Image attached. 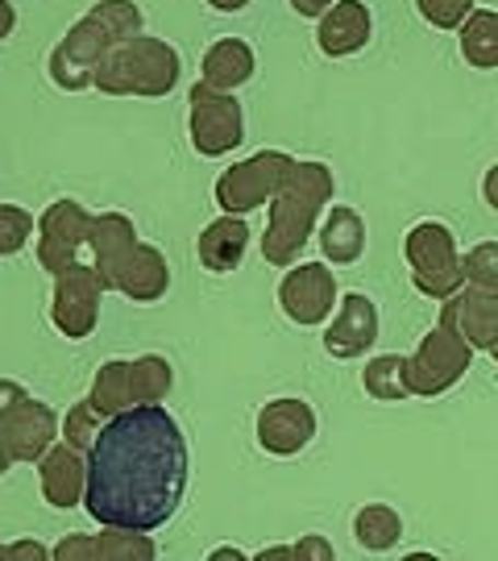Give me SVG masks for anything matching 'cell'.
Wrapping results in <instances>:
<instances>
[{
    "mask_svg": "<svg viewBox=\"0 0 498 561\" xmlns=\"http://www.w3.org/2000/svg\"><path fill=\"white\" fill-rule=\"evenodd\" d=\"M187 491V437L162 403H134L104 421L88 449L83 507L104 528L154 533Z\"/></svg>",
    "mask_w": 498,
    "mask_h": 561,
    "instance_id": "obj_1",
    "label": "cell"
},
{
    "mask_svg": "<svg viewBox=\"0 0 498 561\" xmlns=\"http://www.w3.org/2000/svg\"><path fill=\"white\" fill-rule=\"evenodd\" d=\"M337 180L324 162H299L282 180L279 196L270 201V225L262 233V259L270 266H296L303 245L316 233L324 204L333 201Z\"/></svg>",
    "mask_w": 498,
    "mask_h": 561,
    "instance_id": "obj_2",
    "label": "cell"
},
{
    "mask_svg": "<svg viewBox=\"0 0 498 561\" xmlns=\"http://www.w3.org/2000/svg\"><path fill=\"white\" fill-rule=\"evenodd\" d=\"M183 76L179 50L162 38H125L117 42L104 62L96 67V83L104 96H146V101H159L171 96L175 83Z\"/></svg>",
    "mask_w": 498,
    "mask_h": 561,
    "instance_id": "obj_3",
    "label": "cell"
},
{
    "mask_svg": "<svg viewBox=\"0 0 498 561\" xmlns=\"http://www.w3.org/2000/svg\"><path fill=\"white\" fill-rule=\"evenodd\" d=\"M403 254H407V266H412V283H416L428 300H449L453 291L465 287L458 238H453L449 225L440 221L412 225V233L403 241Z\"/></svg>",
    "mask_w": 498,
    "mask_h": 561,
    "instance_id": "obj_4",
    "label": "cell"
},
{
    "mask_svg": "<svg viewBox=\"0 0 498 561\" xmlns=\"http://www.w3.org/2000/svg\"><path fill=\"white\" fill-rule=\"evenodd\" d=\"M474 366V345L453 333L449 324H437L432 333H424V341L416 345V354L407 358V382L412 396L437 400L449 387H458L465 379V370Z\"/></svg>",
    "mask_w": 498,
    "mask_h": 561,
    "instance_id": "obj_5",
    "label": "cell"
},
{
    "mask_svg": "<svg viewBox=\"0 0 498 561\" xmlns=\"http://www.w3.org/2000/svg\"><path fill=\"white\" fill-rule=\"evenodd\" d=\"M291 167H296V159L282 154V150H258V154H250L245 162L229 167L220 175L217 204L224 213H233V217H245V213H254V208H262L266 201L279 196V187L291 175Z\"/></svg>",
    "mask_w": 498,
    "mask_h": 561,
    "instance_id": "obj_6",
    "label": "cell"
},
{
    "mask_svg": "<svg viewBox=\"0 0 498 561\" xmlns=\"http://www.w3.org/2000/svg\"><path fill=\"white\" fill-rule=\"evenodd\" d=\"M187 134L192 146L204 159H220L229 150H238L245 138V113L233 101V92H217L199 80L192 88V108H187Z\"/></svg>",
    "mask_w": 498,
    "mask_h": 561,
    "instance_id": "obj_7",
    "label": "cell"
},
{
    "mask_svg": "<svg viewBox=\"0 0 498 561\" xmlns=\"http://www.w3.org/2000/svg\"><path fill=\"white\" fill-rule=\"evenodd\" d=\"M117 46V38L100 25L92 13L80 18L67 34L59 38V46L50 50V80L55 88L62 92H83V88H92L96 83V67L104 62V55Z\"/></svg>",
    "mask_w": 498,
    "mask_h": 561,
    "instance_id": "obj_8",
    "label": "cell"
},
{
    "mask_svg": "<svg viewBox=\"0 0 498 561\" xmlns=\"http://www.w3.org/2000/svg\"><path fill=\"white\" fill-rule=\"evenodd\" d=\"M100 296H104V283H100L96 266L92 262H76L55 275V300H50V321L62 337L83 341L96 333L100 321Z\"/></svg>",
    "mask_w": 498,
    "mask_h": 561,
    "instance_id": "obj_9",
    "label": "cell"
},
{
    "mask_svg": "<svg viewBox=\"0 0 498 561\" xmlns=\"http://www.w3.org/2000/svg\"><path fill=\"white\" fill-rule=\"evenodd\" d=\"M88 229H92V213L80 201H55L38 217V262L50 275L76 266L80 250L88 245Z\"/></svg>",
    "mask_w": 498,
    "mask_h": 561,
    "instance_id": "obj_10",
    "label": "cell"
},
{
    "mask_svg": "<svg viewBox=\"0 0 498 561\" xmlns=\"http://www.w3.org/2000/svg\"><path fill=\"white\" fill-rule=\"evenodd\" d=\"M337 304V279L324 262H299L279 283V308L291 324H320L328 321Z\"/></svg>",
    "mask_w": 498,
    "mask_h": 561,
    "instance_id": "obj_11",
    "label": "cell"
},
{
    "mask_svg": "<svg viewBox=\"0 0 498 561\" xmlns=\"http://www.w3.org/2000/svg\"><path fill=\"white\" fill-rule=\"evenodd\" d=\"M440 324H449L453 333H461L474 350H490L498 341V287L465 283L461 291H453L444 300Z\"/></svg>",
    "mask_w": 498,
    "mask_h": 561,
    "instance_id": "obj_12",
    "label": "cell"
},
{
    "mask_svg": "<svg viewBox=\"0 0 498 561\" xmlns=\"http://www.w3.org/2000/svg\"><path fill=\"white\" fill-rule=\"evenodd\" d=\"M316 437V412L303 400H270L258 412V445L275 458H291Z\"/></svg>",
    "mask_w": 498,
    "mask_h": 561,
    "instance_id": "obj_13",
    "label": "cell"
},
{
    "mask_svg": "<svg viewBox=\"0 0 498 561\" xmlns=\"http://www.w3.org/2000/svg\"><path fill=\"white\" fill-rule=\"evenodd\" d=\"M59 428L62 424H59V416H55V408H46V403H38V400H21L18 408L0 421V437L13 449V461H34V466H38L42 454L62 437Z\"/></svg>",
    "mask_w": 498,
    "mask_h": 561,
    "instance_id": "obj_14",
    "label": "cell"
},
{
    "mask_svg": "<svg viewBox=\"0 0 498 561\" xmlns=\"http://www.w3.org/2000/svg\"><path fill=\"white\" fill-rule=\"evenodd\" d=\"M38 482L42 500L59 512H71L76 503H83V491H88V454L67 442H55L38 458Z\"/></svg>",
    "mask_w": 498,
    "mask_h": 561,
    "instance_id": "obj_15",
    "label": "cell"
},
{
    "mask_svg": "<svg viewBox=\"0 0 498 561\" xmlns=\"http://www.w3.org/2000/svg\"><path fill=\"white\" fill-rule=\"evenodd\" d=\"M374 341H379V308H374L370 296L349 291V296L340 300L337 317L328 324V333H324V350H328L333 358H361Z\"/></svg>",
    "mask_w": 498,
    "mask_h": 561,
    "instance_id": "obj_16",
    "label": "cell"
},
{
    "mask_svg": "<svg viewBox=\"0 0 498 561\" xmlns=\"http://www.w3.org/2000/svg\"><path fill=\"white\" fill-rule=\"evenodd\" d=\"M50 553L55 561H150L159 549L138 528H108L96 537H62Z\"/></svg>",
    "mask_w": 498,
    "mask_h": 561,
    "instance_id": "obj_17",
    "label": "cell"
},
{
    "mask_svg": "<svg viewBox=\"0 0 498 561\" xmlns=\"http://www.w3.org/2000/svg\"><path fill=\"white\" fill-rule=\"evenodd\" d=\"M108 287L120 291V296H129L134 304H154V300H162L166 287H171V266H166L159 245L138 241V245L117 262Z\"/></svg>",
    "mask_w": 498,
    "mask_h": 561,
    "instance_id": "obj_18",
    "label": "cell"
},
{
    "mask_svg": "<svg viewBox=\"0 0 498 561\" xmlns=\"http://www.w3.org/2000/svg\"><path fill=\"white\" fill-rule=\"evenodd\" d=\"M370 30H374V18H370V9L361 0H337L316 25L320 55H328V59L358 55L361 46L370 42Z\"/></svg>",
    "mask_w": 498,
    "mask_h": 561,
    "instance_id": "obj_19",
    "label": "cell"
},
{
    "mask_svg": "<svg viewBox=\"0 0 498 561\" xmlns=\"http://www.w3.org/2000/svg\"><path fill=\"white\" fill-rule=\"evenodd\" d=\"M138 245V229L125 213H100L92 217V229H88V254H92V266H96L100 283L108 287L113 283V271L117 262Z\"/></svg>",
    "mask_w": 498,
    "mask_h": 561,
    "instance_id": "obj_20",
    "label": "cell"
},
{
    "mask_svg": "<svg viewBox=\"0 0 498 561\" xmlns=\"http://www.w3.org/2000/svg\"><path fill=\"white\" fill-rule=\"evenodd\" d=\"M199 250V266L204 271H212V275H229L233 266H241L245 259V250H250V225L233 217V213H224L220 221H212L196 241Z\"/></svg>",
    "mask_w": 498,
    "mask_h": 561,
    "instance_id": "obj_21",
    "label": "cell"
},
{
    "mask_svg": "<svg viewBox=\"0 0 498 561\" xmlns=\"http://www.w3.org/2000/svg\"><path fill=\"white\" fill-rule=\"evenodd\" d=\"M254 50L245 46L241 38H220L208 46L204 55V67H199V80L217 92H238L241 83L254 80Z\"/></svg>",
    "mask_w": 498,
    "mask_h": 561,
    "instance_id": "obj_22",
    "label": "cell"
},
{
    "mask_svg": "<svg viewBox=\"0 0 498 561\" xmlns=\"http://www.w3.org/2000/svg\"><path fill=\"white\" fill-rule=\"evenodd\" d=\"M320 250H324V259L333 262V266L358 262L366 254V221H361L354 208L337 204L324 217V225H320Z\"/></svg>",
    "mask_w": 498,
    "mask_h": 561,
    "instance_id": "obj_23",
    "label": "cell"
},
{
    "mask_svg": "<svg viewBox=\"0 0 498 561\" xmlns=\"http://www.w3.org/2000/svg\"><path fill=\"white\" fill-rule=\"evenodd\" d=\"M88 403L96 408L104 421L120 416L125 408H134V391H129V362L113 358L104 362L92 379V391H88Z\"/></svg>",
    "mask_w": 498,
    "mask_h": 561,
    "instance_id": "obj_24",
    "label": "cell"
},
{
    "mask_svg": "<svg viewBox=\"0 0 498 561\" xmlns=\"http://www.w3.org/2000/svg\"><path fill=\"white\" fill-rule=\"evenodd\" d=\"M461 55L478 71H495L498 67V13L490 9H474L465 25H461Z\"/></svg>",
    "mask_w": 498,
    "mask_h": 561,
    "instance_id": "obj_25",
    "label": "cell"
},
{
    "mask_svg": "<svg viewBox=\"0 0 498 561\" xmlns=\"http://www.w3.org/2000/svg\"><path fill=\"white\" fill-rule=\"evenodd\" d=\"M361 387L366 396H374L382 403H395L412 396V382H407V358L403 354H379V358L366 362L361 370Z\"/></svg>",
    "mask_w": 498,
    "mask_h": 561,
    "instance_id": "obj_26",
    "label": "cell"
},
{
    "mask_svg": "<svg viewBox=\"0 0 498 561\" xmlns=\"http://www.w3.org/2000/svg\"><path fill=\"white\" fill-rule=\"evenodd\" d=\"M354 537H358L361 549H370V553H386V549L398 545V537H403V520H398L395 507H386V503H370V507H361L358 516H354Z\"/></svg>",
    "mask_w": 498,
    "mask_h": 561,
    "instance_id": "obj_27",
    "label": "cell"
},
{
    "mask_svg": "<svg viewBox=\"0 0 498 561\" xmlns=\"http://www.w3.org/2000/svg\"><path fill=\"white\" fill-rule=\"evenodd\" d=\"M175 382V370L171 362L159 358V354H141V358L129 362V391H134V403H162L166 391Z\"/></svg>",
    "mask_w": 498,
    "mask_h": 561,
    "instance_id": "obj_28",
    "label": "cell"
},
{
    "mask_svg": "<svg viewBox=\"0 0 498 561\" xmlns=\"http://www.w3.org/2000/svg\"><path fill=\"white\" fill-rule=\"evenodd\" d=\"M92 18H96L117 42L138 38L141 34V9L134 0H100V4H92Z\"/></svg>",
    "mask_w": 498,
    "mask_h": 561,
    "instance_id": "obj_29",
    "label": "cell"
},
{
    "mask_svg": "<svg viewBox=\"0 0 498 561\" xmlns=\"http://www.w3.org/2000/svg\"><path fill=\"white\" fill-rule=\"evenodd\" d=\"M38 233L34 217L18 204H0V259H13L25 250V241Z\"/></svg>",
    "mask_w": 498,
    "mask_h": 561,
    "instance_id": "obj_30",
    "label": "cell"
},
{
    "mask_svg": "<svg viewBox=\"0 0 498 561\" xmlns=\"http://www.w3.org/2000/svg\"><path fill=\"white\" fill-rule=\"evenodd\" d=\"M100 428H104V416H100L92 403L83 400V403H76V408L67 412V421H62L59 433H62V442H67V445H76V449H83V454H88V449L96 445Z\"/></svg>",
    "mask_w": 498,
    "mask_h": 561,
    "instance_id": "obj_31",
    "label": "cell"
},
{
    "mask_svg": "<svg viewBox=\"0 0 498 561\" xmlns=\"http://www.w3.org/2000/svg\"><path fill=\"white\" fill-rule=\"evenodd\" d=\"M461 275L465 283H478V287H498V241H482L474 250H465Z\"/></svg>",
    "mask_w": 498,
    "mask_h": 561,
    "instance_id": "obj_32",
    "label": "cell"
},
{
    "mask_svg": "<svg viewBox=\"0 0 498 561\" xmlns=\"http://www.w3.org/2000/svg\"><path fill=\"white\" fill-rule=\"evenodd\" d=\"M416 9L437 30H461L465 18L474 13V0H416Z\"/></svg>",
    "mask_w": 498,
    "mask_h": 561,
    "instance_id": "obj_33",
    "label": "cell"
},
{
    "mask_svg": "<svg viewBox=\"0 0 498 561\" xmlns=\"http://www.w3.org/2000/svg\"><path fill=\"white\" fill-rule=\"evenodd\" d=\"M55 558L50 549H42L38 541H18V545H0V561H46Z\"/></svg>",
    "mask_w": 498,
    "mask_h": 561,
    "instance_id": "obj_34",
    "label": "cell"
},
{
    "mask_svg": "<svg viewBox=\"0 0 498 561\" xmlns=\"http://www.w3.org/2000/svg\"><path fill=\"white\" fill-rule=\"evenodd\" d=\"M21 400H30V391H25L21 382H13V379H0V421H4V416H9Z\"/></svg>",
    "mask_w": 498,
    "mask_h": 561,
    "instance_id": "obj_35",
    "label": "cell"
},
{
    "mask_svg": "<svg viewBox=\"0 0 498 561\" xmlns=\"http://www.w3.org/2000/svg\"><path fill=\"white\" fill-rule=\"evenodd\" d=\"M296 558H320V561H328V558H333V545L320 541V537H308V541L296 545Z\"/></svg>",
    "mask_w": 498,
    "mask_h": 561,
    "instance_id": "obj_36",
    "label": "cell"
},
{
    "mask_svg": "<svg viewBox=\"0 0 498 561\" xmlns=\"http://www.w3.org/2000/svg\"><path fill=\"white\" fill-rule=\"evenodd\" d=\"M333 4H337V0H291V9H296L299 18H324Z\"/></svg>",
    "mask_w": 498,
    "mask_h": 561,
    "instance_id": "obj_37",
    "label": "cell"
},
{
    "mask_svg": "<svg viewBox=\"0 0 498 561\" xmlns=\"http://www.w3.org/2000/svg\"><path fill=\"white\" fill-rule=\"evenodd\" d=\"M482 196H486V204L498 213V162L486 171V180H482Z\"/></svg>",
    "mask_w": 498,
    "mask_h": 561,
    "instance_id": "obj_38",
    "label": "cell"
},
{
    "mask_svg": "<svg viewBox=\"0 0 498 561\" xmlns=\"http://www.w3.org/2000/svg\"><path fill=\"white\" fill-rule=\"evenodd\" d=\"M13 25H18V9L9 0H0V42L13 34Z\"/></svg>",
    "mask_w": 498,
    "mask_h": 561,
    "instance_id": "obj_39",
    "label": "cell"
},
{
    "mask_svg": "<svg viewBox=\"0 0 498 561\" xmlns=\"http://www.w3.org/2000/svg\"><path fill=\"white\" fill-rule=\"evenodd\" d=\"M208 4H212L217 13H241V9L250 4V0H208Z\"/></svg>",
    "mask_w": 498,
    "mask_h": 561,
    "instance_id": "obj_40",
    "label": "cell"
},
{
    "mask_svg": "<svg viewBox=\"0 0 498 561\" xmlns=\"http://www.w3.org/2000/svg\"><path fill=\"white\" fill-rule=\"evenodd\" d=\"M9 466H13V449H9L4 437H0V474H9Z\"/></svg>",
    "mask_w": 498,
    "mask_h": 561,
    "instance_id": "obj_41",
    "label": "cell"
},
{
    "mask_svg": "<svg viewBox=\"0 0 498 561\" xmlns=\"http://www.w3.org/2000/svg\"><path fill=\"white\" fill-rule=\"evenodd\" d=\"M490 358H495V362H498V341H495V345H490Z\"/></svg>",
    "mask_w": 498,
    "mask_h": 561,
    "instance_id": "obj_42",
    "label": "cell"
}]
</instances>
